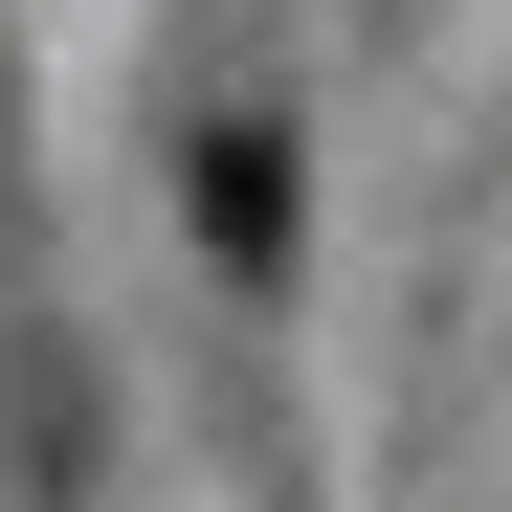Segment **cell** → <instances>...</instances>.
Returning a JSON list of instances; mask_svg holds the SVG:
<instances>
[{
    "label": "cell",
    "mask_w": 512,
    "mask_h": 512,
    "mask_svg": "<svg viewBox=\"0 0 512 512\" xmlns=\"http://www.w3.org/2000/svg\"><path fill=\"white\" fill-rule=\"evenodd\" d=\"M201 245H223L245 290L290 268V134H201Z\"/></svg>",
    "instance_id": "6da1fadb"
}]
</instances>
